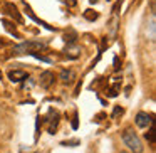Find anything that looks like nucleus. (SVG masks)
<instances>
[{"instance_id": "f257e3e1", "label": "nucleus", "mask_w": 156, "mask_h": 153, "mask_svg": "<svg viewBox=\"0 0 156 153\" xmlns=\"http://www.w3.org/2000/svg\"><path fill=\"white\" fill-rule=\"evenodd\" d=\"M121 138H122V143L129 148V151H133V153H143L144 151V146H143L141 138H139L138 133H136L133 128H126L124 131H122Z\"/></svg>"}, {"instance_id": "f03ea898", "label": "nucleus", "mask_w": 156, "mask_h": 153, "mask_svg": "<svg viewBox=\"0 0 156 153\" xmlns=\"http://www.w3.org/2000/svg\"><path fill=\"white\" fill-rule=\"evenodd\" d=\"M47 47L45 42H41V41H25V42H20V44L14 46L12 47V54L17 56V54H34V52H39V51H44Z\"/></svg>"}, {"instance_id": "7ed1b4c3", "label": "nucleus", "mask_w": 156, "mask_h": 153, "mask_svg": "<svg viewBox=\"0 0 156 153\" xmlns=\"http://www.w3.org/2000/svg\"><path fill=\"white\" fill-rule=\"evenodd\" d=\"M144 35H146V39H148L149 42L156 41V15H154V10H151V15H149V19L146 20Z\"/></svg>"}, {"instance_id": "20e7f679", "label": "nucleus", "mask_w": 156, "mask_h": 153, "mask_svg": "<svg viewBox=\"0 0 156 153\" xmlns=\"http://www.w3.org/2000/svg\"><path fill=\"white\" fill-rule=\"evenodd\" d=\"M134 123L138 128H149V126L153 125V116L149 115V113H144V111H139L138 115H136L134 118Z\"/></svg>"}, {"instance_id": "39448f33", "label": "nucleus", "mask_w": 156, "mask_h": 153, "mask_svg": "<svg viewBox=\"0 0 156 153\" xmlns=\"http://www.w3.org/2000/svg\"><path fill=\"white\" fill-rule=\"evenodd\" d=\"M4 12H5L7 15H10V17L14 19L15 22L22 24V15H20V12H19V9L15 7L12 2H5V4H4Z\"/></svg>"}, {"instance_id": "423d86ee", "label": "nucleus", "mask_w": 156, "mask_h": 153, "mask_svg": "<svg viewBox=\"0 0 156 153\" xmlns=\"http://www.w3.org/2000/svg\"><path fill=\"white\" fill-rule=\"evenodd\" d=\"M54 79H55V76H54V72H52V71H44V72H41L39 84H41V88L47 89V88H51V86L54 84Z\"/></svg>"}, {"instance_id": "0eeeda50", "label": "nucleus", "mask_w": 156, "mask_h": 153, "mask_svg": "<svg viewBox=\"0 0 156 153\" xmlns=\"http://www.w3.org/2000/svg\"><path fill=\"white\" fill-rule=\"evenodd\" d=\"M29 74L25 71H22V69H14V71H9V79H10L12 82H20L24 81V79H27Z\"/></svg>"}, {"instance_id": "6e6552de", "label": "nucleus", "mask_w": 156, "mask_h": 153, "mask_svg": "<svg viewBox=\"0 0 156 153\" xmlns=\"http://www.w3.org/2000/svg\"><path fill=\"white\" fill-rule=\"evenodd\" d=\"M59 78L62 79L64 84H71V82H74V79H76V72L71 71V69H62L61 74H59Z\"/></svg>"}, {"instance_id": "1a4fd4ad", "label": "nucleus", "mask_w": 156, "mask_h": 153, "mask_svg": "<svg viewBox=\"0 0 156 153\" xmlns=\"http://www.w3.org/2000/svg\"><path fill=\"white\" fill-rule=\"evenodd\" d=\"M25 12H27V15H29V17H30V19H32V20H35V22H37V24H41V25H42V27H45V29H47V31H54V29H52V27H51V25H49V24H47V22H44V20H41V19H39V17H37V15H35V14H34V12H32V10H30V7H29V5H27V4H25Z\"/></svg>"}, {"instance_id": "9d476101", "label": "nucleus", "mask_w": 156, "mask_h": 153, "mask_svg": "<svg viewBox=\"0 0 156 153\" xmlns=\"http://www.w3.org/2000/svg\"><path fill=\"white\" fill-rule=\"evenodd\" d=\"M66 54H67L71 59H76V57H79V54H81V47L76 46V44L67 46V47H66Z\"/></svg>"}, {"instance_id": "9b49d317", "label": "nucleus", "mask_w": 156, "mask_h": 153, "mask_svg": "<svg viewBox=\"0 0 156 153\" xmlns=\"http://www.w3.org/2000/svg\"><path fill=\"white\" fill-rule=\"evenodd\" d=\"M64 41L67 42V46H72V44H76V42H77V34H76L74 31H69V32H66V35H64Z\"/></svg>"}, {"instance_id": "f8f14e48", "label": "nucleus", "mask_w": 156, "mask_h": 153, "mask_svg": "<svg viewBox=\"0 0 156 153\" xmlns=\"http://www.w3.org/2000/svg\"><path fill=\"white\" fill-rule=\"evenodd\" d=\"M144 138L148 140L149 143H151V145H154V141H156V135H154V126H149L148 128V133H144Z\"/></svg>"}, {"instance_id": "ddd939ff", "label": "nucleus", "mask_w": 156, "mask_h": 153, "mask_svg": "<svg viewBox=\"0 0 156 153\" xmlns=\"http://www.w3.org/2000/svg\"><path fill=\"white\" fill-rule=\"evenodd\" d=\"M98 17H99L98 12H92V10H86V12H84V19H87L89 22H94Z\"/></svg>"}, {"instance_id": "4468645a", "label": "nucleus", "mask_w": 156, "mask_h": 153, "mask_svg": "<svg viewBox=\"0 0 156 153\" xmlns=\"http://www.w3.org/2000/svg\"><path fill=\"white\" fill-rule=\"evenodd\" d=\"M4 25H5V29H7L9 32H10L12 35H15V39H20V35L17 34V32H15V27H12V24L10 22H7V20H4Z\"/></svg>"}, {"instance_id": "2eb2a0df", "label": "nucleus", "mask_w": 156, "mask_h": 153, "mask_svg": "<svg viewBox=\"0 0 156 153\" xmlns=\"http://www.w3.org/2000/svg\"><path fill=\"white\" fill-rule=\"evenodd\" d=\"M119 88H121L119 84H114V86H112V88L108 91V96H111V98H114V96H118V91H119Z\"/></svg>"}, {"instance_id": "dca6fc26", "label": "nucleus", "mask_w": 156, "mask_h": 153, "mask_svg": "<svg viewBox=\"0 0 156 153\" xmlns=\"http://www.w3.org/2000/svg\"><path fill=\"white\" fill-rule=\"evenodd\" d=\"M119 115H122V108L121 106H116L114 111H112V118H116V116H119Z\"/></svg>"}, {"instance_id": "f3484780", "label": "nucleus", "mask_w": 156, "mask_h": 153, "mask_svg": "<svg viewBox=\"0 0 156 153\" xmlns=\"http://www.w3.org/2000/svg\"><path fill=\"white\" fill-rule=\"evenodd\" d=\"M121 4H122V0H118V2L114 4V7H112V12H118V9L121 7Z\"/></svg>"}, {"instance_id": "a211bd4d", "label": "nucleus", "mask_w": 156, "mask_h": 153, "mask_svg": "<svg viewBox=\"0 0 156 153\" xmlns=\"http://www.w3.org/2000/svg\"><path fill=\"white\" fill-rule=\"evenodd\" d=\"M64 4H67V5H71V7H74L76 4H77V0H62Z\"/></svg>"}, {"instance_id": "6ab92c4d", "label": "nucleus", "mask_w": 156, "mask_h": 153, "mask_svg": "<svg viewBox=\"0 0 156 153\" xmlns=\"http://www.w3.org/2000/svg\"><path fill=\"white\" fill-rule=\"evenodd\" d=\"M0 79H2V71H0Z\"/></svg>"}, {"instance_id": "aec40b11", "label": "nucleus", "mask_w": 156, "mask_h": 153, "mask_svg": "<svg viewBox=\"0 0 156 153\" xmlns=\"http://www.w3.org/2000/svg\"><path fill=\"white\" fill-rule=\"evenodd\" d=\"M121 153H129V151H121Z\"/></svg>"}, {"instance_id": "412c9836", "label": "nucleus", "mask_w": 156, "mask_h": 153, "mask_svg": "<svg viewBox=\"0 0 156 153\" xmlns=\"http://www.w3.org/2000/svg\"><path fill=\"white\" fill-rule=\"evenodd\" d=\"M91 2H92V4H94V2H96V0H91Z\"/></svg>"}]
</instances>
